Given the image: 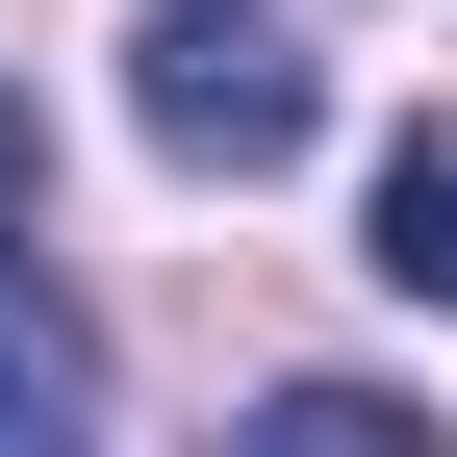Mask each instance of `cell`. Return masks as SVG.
Listing matches in <instances>:
<instances>
[{"label": "cell", "instance_id": "obj_3", "mask_svg": "<svg viewBox=\"0 0 457 457\" xmlns=\"http://www.w3.org/2000/svg\"><path fill=\"white\" fill-rule=\"evenodd\" d=\"M381 279H407V305H457V153H407V179H381Z\"/></svg>", "mask_w": 457, "mask_h": 457}, {"label": "cell", "instance_id": "obj_4", "mask_svg": "<svg viewBox=\"0 0 457 457\" xmlns=\"http://www.w3.org/2000/svg\"><path fill=\"white\" fill-rule=\"evenodd\" d=\"M26 204H51V153H26V102H0V228H26Z\"/></svg>", "mask_w": 457, "mask_h": 457}, {"label": "cell", "instance_id": "obj_1", "mask_svg": "<svg viewBox=\"0 0 457 457\" xmlns=\"http://www.w3.org/2000/svg\"><path fill=\"white\" fill-rule=\"evenodd\" d=\"M128 128L179 153V179H279V153L330 128V77H305L279 0H153V26H128Z\"/></svg>", "mask_w": 457, "mask_h": 457}, {"label": "cell", "instance_id": "obj_2", "mask_svg": "<svg viewBox=\"0 0 457 457\" xmlns=\"http://www.w3.org/2000/svg\"><path fill=\"white\" fill-rule=\"evenodd\" d=\"M26 432H102V330L51 305V279H26V228H0V457H26Z\"/></svg>", "mask_w": 457, "mask_h": 457}]
</instances>
